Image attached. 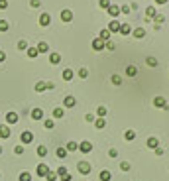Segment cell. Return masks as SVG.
Returning a JSON list of instances; mask_svg holds the SVG:
<instances>
[{
	"label": "cell",
	"mask_w": 169,
	"mask_h": 181,
	"mask_svg": "<svg viewBox=\"0 0 169 181\" xmlns=\"http://www.w3.org/2000/svg\"><path fill=\"white\" fill-rule=\"evenodd\" d=\"M112 83L114 85H122V77L120 75H112Z\"/></svg>",
	"instance_id": "f35d334b"
},
{
	"label": "cell",
	"mask_w": 169,
	"mask_h": 181,
	"mask_svg": "<svg viewBox=\"0 0 169 181\" xmlns=\"http://www.w3.org/2000/svg\"><path fill=\"white\" fill-rule=\"evenodd\" d=\"M0 32H8V22L6 20H0Z\"/></svg>",
	"instance_id": "74e56055"
},
{
	"label": "cell",
	"mask_w": 169,
	"mask_h": 181,
	"mask_svg": "<svg viewBox=\"0 0 169 181\" xmlns=\"http://www.w3.org/2000/svg\"><path fill=\"white\" fill-rule=\"evenodd\" d=\"M4 8H8V0H0V10H4Z\"/></svg>",
	"instance_id": "c3c4849f"
},
{
	"label": "cell",
	"mask_w": 169,
	"mask_h": 181,
	"mask_svg": "<svg viewBox=\"0 0 169 181\" xmlns=\"http://www.w3.org/2000/svg\"><path fill=\"white\" fill-rule=\"evenodd\" d=\"M63 79H65V81H71L73 79V71L71 69H65V71H63Z\"/></svg>",
	"instance_id": "83f0119b"
},
{
	"label": "cell",
	"mask_w": 169,
	"mask_h": 181,
	"mask_svg": "<svg viewBox=\"0 0 169 181\" xmlns=\"http://www.w3.org/2000/svg\"><path fill=\"white\" fill-rule=\"evenodd\" d=\"M59 61H61V55H59V53H51V55H49V63H53V65H57Z\"/></svg>",
	"instance_id": "d6986e66"
},
{
	"label": "cell",
	"mask_w": 169,
	"mask_h": 181,
	"mask_svg": "<svg viewBox=\"0 0 169 181\" xmlns=\"http://www.w3.org/2000/svg\"><path fill=\"white\" fill-rule=\"evenodd\" d=\"M98 40H102V41H110V32L108 30H100V38Z\"/></svg>",
	"instance_id": "ffe728a7"
},
{
	"label": "cell",
	"mask_w": 169,
	"mask_h": 181,
	"mask_svg": "<svg viewBox=\"0 0 169 181\" xmlns=\"http://www.w3.org/2000/svg\"><path fill=\"white\" fill-rule=\"evenodd\" d=\"M38 51L39 53H47V51H49V45H47L45 41H39V44H38Z\"/></svg>",
	"instance_id": "e0dca14e"
},
{
	"label": "cell",
	"mask_w": 169,
	"mask_h": 181,
	"mask_svg": "<svg viewBox=\"0 0 169 181\" xmlns=\"http://www.w3.org/2000/svg\"><path fill=\"white\" fill-rule=\"evenodd\" d=\"M43 126H45V128H49V130H51L55 124H53V120H45V122H43Z\"/></svg>",
	"instance_id": "7bdbcfd3"
},
{
	"label": "cell",
	"mask_w": 169,
	"mask_h": 181,
	"mask_svg": "<svg viewBox=\"0 0 169 181\" xmlns=\"http://www.w3.org/2000/svg\"><path fill=\"white\" fill-rule=\"evenodd\" d=\"M14 154H18V156H20V154H24V146H16L14 148Z\"/></svg>",
	"instance_id": "bcb514c9"
},
{
	"label": "cell",
	"mask_w": 169,
	"mask_h": 181,
	"mask_svg": "<svg viewBox=\"0 0 169 181\" xmlns=\"http://www.w3.org/2000/svg\"><path fill=\"white\" fill-rule=\"evenodd\" d=\"M35 90H38V93L45 90V83H43V81H38V83H35Z\"/></svg>",
	"instance_id": "836d02e7"
},
{
	"label": "cell",
	"mask_w": 169,
	"mask_h": 181,
	"mask_svg": "<svg viewBox=\"0 0 169 181\" xmlns=\"http://www.w3.org/2000/svg\"><path fill=\"white\" fill-rule=\"evenodd\" d=\"M98 4H100V8H108L110 6V0H100Z\"/></svg>",
	"instance_id": "b9f144b4"
},
{
	"label": "cell",
	"mask_w": 169,
	"mask_h": 181,
	"mask_svg": "<svg viewBox=\"0 0 169 181\" xmlns=\"http://www.w3.org/2000/svg\"><path fill=\"white\" fill-rule=\"evenodd\" d=\"M126 75H128V77H136V75H138V69H136L134 65H130L128 69H126Z\"/></svg>",
	"instance_id": "44dd1931"
},
{
	"label": "cell",
	"mask_w": 169,
	"mask_h": 181,
	"mask_svg": "<svg viewBox=\"0 0 169 181\" xmlns=\"http://www.w3.org/2000/svg\"><path fill=\"white\" fill-rule=\"evenodd\" d=\"M0 138H10V126H0Z\"/></svg>",
	"instance_id": "9a60e30c"
},
{
	"label": "cell",
	"mask_w": 169,
	"mask_h": 181,
	"mask_svg": "<svg viewBox=\"0 0 169 181\" xmlns=\"http://www.w3.org/2000/svg\"><path fill=\"white\" fill-rule=\"evenodd\" d=\"M38 156L39 158H45L47 156V148L45 146H38Z\"/></svg>",
	"instance_id": "484cf974"
},
{
	"label": "cell",
	"mask_w": 169,
	"mask_h": 181,
	"mask_svg": "<svg viewBox=\"0 0 169 181\" xmlns=\"http://www.w3.org/2000/svg\"><path fill=\"white\" fill-rule=\"evenodd\" d=\"M2 61H6V53L0 51V63H2Z\"/></svg>",
	"instance_id": "f5cc1de1"
},
{
	"label": "cell",
	"mask_w": 169,
	"mask_h": 181,
	"mask_svg": "<svg viewBox=\"0 0 169 181\" xmlns=\"http://www.w3.org/2000/svg\"><path fill=\"white\" fill-rule=\"evenodd\" d=\"M110 179H112L110 171H100V181H110Z\"/></svg>",
	"instance_id": "603a6c76"
},
{
	"label": "cell",
	"mask_w": 169,
	"mask_h": 181,
	"mask_svg": "<svg viewBox=\"0 0 169 181\" xmlns=\"http://www.w3.org/2000/svg\"><path fill=\"white\" fill-rule=\"evenodd\" d=\"M38 47H28V57H31V59H34V57H38Z\"/></svg>",
	"instance_id": "d4e9b609"
},
{
	"label": "cell",
	"mask_w": 169,
	"mask_h": 181,
	"mask_svg": "<svg viewBox=\"0 0 169 181\" xmlns=\"http://www.w3.org/2000/svg\"><path fill=\"white\" fill-rule=\"evenodd\" d=\"M55 154H57V158H61V159H63V158L67 156V150H65V148H57V152H55Z\"/></svg>",
	"instance_id": "1f68e13d"
},
{
	"label": "cell",
	"mask_w": 169,
	"mask_h": 181,
	"mask_svg": "<svg viewBox=\"0 0 169 181\" xmlns=\"http://www.w3.org/2000/svg\"><path fill=\"white\" fill-rule=\"evenodd\" d=\"M73 177H71V173H65V175H63V177H61V181H71Z\"/></svg>",
	"instance_id": "f907efd6"
},
{
	"label": "cell",
	"mask_w": 169,
	"mask_h": 181,
	"mask_svg": "<svg viewBox=\"0 0 169 181\" xmlns=\"http://www.w3.org/2000/svg\"><path fill=\"white\" fill-rule=\"evenodd\" d=\"M97 114L100 116V118H104V116H106V114H108V110H106V106H98V108H97Z\"/></svg>",
	"instance_id": "cb8c5ba5"
},
{
	"label": "cell",
	"mask_w": 169,
	"mask_h": 181,
	"mask_svg": "<svg viewBox=\"0 0 169 181\" xmlns=\"http://www.w3.org/2000/svg\"><path fill=\"white\" fill-rule=\"evenodd\" d=\"M35 171H38V175H39V177H45V175L49 173V167H47L45 163H39V166H38V169H35Z\"/></svg>",
	"instance_id": "277c9868"
},
{
	"label": "cell",
	"mask_w": 169,
	"mask_h": 181,
	"mask_svg": "<svg viewBox=\"0 0 169 181\" xmlns=\"http://www.w3.org/2000/svg\"><path fill=\"white\" fill-rule=\"evenodd\" d=\"M124 138H126V140H134V138H136V132H134V130H126Z\"/></svg>",
	"instance_id": "4dcf8cb0"
},
{
	"label": "cell",
	"mask_w": 169,
	"mask_h": 181,
	"mask_svg": "<svg viewBox=\"0 0 169 181\" xmlns=\"http://www.w3.org/2000/svg\"><path fill=\"white\" fill-rule=\"evenodd\" d=\"M146 61H147V65H150V67H155V65H157V61L154 59V57H147Z\"/></svg>",
	"instance_id": "ab89813d"
},
{
	"label": "cell",
	"mask_w": 169,
	"mask_h": 181,
	"mask_svg": "<svg viewBox=\"0 0 169 181\" xmlns=\"http://www.w3.org/2000/svg\"><path fill=\"white\" fill-rule=\"evenodd\" d=\"M45 179H47V181H55V179H57V173H55V171H49V173L45 175Z\"/></svg>",
	"instance_id": "d590c367"
},
{
	"label": "cell",
	"mask_w": 169,
	"mask_h": 181,
	"mask_svg": "<svg viewBox=\"0 0 169 181\" xmlns=\"http://www.w3.org/2000/svg\"><path fill=\"white\" fill-rule=\"evenodd\" d=\"M6 122L8 124H16V122H18V114L16 112H8L6 114Z\"/></svg>",
	"instance_id": "30bf717a"
},
{
	"label": "cell",
	"mask_w": 169,
	"mask_h": 181,
	"mask_svg": "<svg viewBox=\"0 0 169 181\" xmlns=\"http://www.w3.org/2000/svg\"><path fill=\"white\" fill-rule=\"evenodd\" d=\"M132 34H134V38H144V36H146V32H144V28H136L134 32H132Z\"/></svg>",
	"instance_id": "7402d4cb"
},
{
	"label": "cell",
	"mask_w": 169,
	"mask_h": 181,
	"mask_svg": "<svg viewBox=\"0 0 169 181\" xmlns=\"http://www.w3.org/2000/svg\"><path fill=\"white\" fill-rule=\"evenodd\" d=\"M165 99H163V97H155L154 99V106H161V108H165Z\"/></svg>",
	"instance_id": "4fadbf2b"
},
{
	"label": "cell",
	"mask_w": 169,
	"mask_h": 181,
	"mask_svg": "<svg viewBox=\"0 0 169 181\" xmlns=\"http://www.w3.org/2000/svg\"><path fill=\"white\" fill-rule=\"evenodd\" d=\"M63 104H65L67 108H73V106L77 104V100H75V97H71V95H69V97H65V100H63Z\"/></svg>",
	"instance_id": "52a82bcc"
},
{
	"label": "cell",
	"mask_w": 169,
	"mask_h": 181,
	"mask_svg": "<svg viewBox=\"0 0 169 181\" xmlns=\"http://www.w3.org/2000/svg\"><path fill=\"white\" fill-rule=\"evenodd\" d=\"M0 154H2V146H0Z\"/></svg>",
	"instance_id": "9f6ffc18"
},
{
	"label": "cell",
	"mask_w": 169,
	"mask_h": 181,
	"mask_svg": "<svg viewBox=\"0 0 169 181\" xmlns=\"http://www.w3.org/2000/svg\"><path fill=\"white\" fill-rule=\"evenodd\" d=\"M79 150H81L83 154H89V152H93V144L89 140H83L81 144H79Z\"/></svg>",
	"instance_id": "3957f363"
},
{
	"label": "cell",
	"mask_w": 169,
	"mask_h": 181,
	"mask_svg": "<svg viewBox=\"0 0 169 181\" xmlns=\"http://www.w3.org/2000/svg\"><path fill=\"white\" fill-rule=\"evenodd\" d=\"M120 34L122 36H128V34H132V28L128 24H120Z\"/></svg>",
	"instance_id": "5bb4252c"
},
{
	"label": "cell",
	"mask_w": 169,
	"mask_h": 181,
	"mask_svg": "<svg viewBox=\"0 0 169 181\" xmlns=\"http://www.w3.org/2000/svg\"><path fill=\"white\" fill-rule=\"evenodd\" d=\"M84 118H87V122H93V120H94V116H93V114H87Z\"/></svg>",
	"instance_id": "db71d44e"
},
{
	"label": "cell",
	"mask_w": 169,
	"mask_h": 181,
	"mask_svg": "<svg viewBox=\"0 0 169 181\" xmlns=\"http://www.w3.org/2000/svg\"><path fill=\"white\" fill-rule=\"evenodd\" d=\"M30 4H31V6H34V8H39V6H41V0H31Z\"/></svg>",
	"instance_id": "7dc6e473"
},
{
	"label": "cell",
	"mask_w": 169,
	"mask_h": 181,
	"mask_svg": "<svg viewBox=\"0 0 169 181\" xmlns=\"http://www.w3.org/2000/svg\"><path fill=\"white\" fill-rule=\"evenodd\" d=\"M55 173H57V177H63V175H65V173H69V171H67V167H63V166H61Z\"/></svg>",
	"instance_id": "e575fe53"
},
{
	"label": "cell",
	"mask_w": 169,
	"mask_h": 181,
	"mask_svg": "<svg viewBox=\"0 0 169 181\" xmlns=\"http://www.w3.org/2000/svg\"><path fill=\"white\" fill-rule=\"evenodd\" d=\"M87 75H89V71H87L84 67H83V69H79V77H81V79H84Z\"/></svg>",
	"instance_id": "60d3db41"
},
{
	"label": "cell",
	"mask_w": 169,
	"mask_h": 181,
	"mask_svg": "<svg viewBox=\"0 0 169 181\" xmlns=\"http://www.w3.org/2000/svg\"><path fill=\"white\" fill-rule=\"evenodd\" d=\"M108 32H110V34H112V32H120V22L112 20V22H110V26H108Z\"/></svg>",
	"instance_id": "7c38bea8"
},
{
	"label": "cell",
	"mask_w": 169,
	"mask_h": 181,
	"mask_svg": "<svg viewBox=\"0 0 169 181\" xmlns=\"http://www.w3.org/2000/svg\"><path fill=\"white\" fill-rule=\"evenodd\" d=\"M155 20H157V24H161L163 22V16L161 14H155Z\"/></svg>",
	"instance_id": "816d5d0a"
},
{
	"label": "cell",
	"mask_w": 169,
	"mask_h": 181,
	"mask_svg": "<svg viewBox=\"0 0 169 181\" xmlns=\"http://www.w3.org/2000/svg\"><path fill=\"white\" fill-rule=\"evenodd\" d=\"M146 14H147V18H155V8L154 6H147L146 8Z\"/></svg>",
	"instance_id": "4316f807"
},
{
	"label": "cell",
	"mask_w": 169,
	"mask_h": 181,
	"mask_svg": "<svg viewBox=\"0 0 169 181\" xmlns=\"http://www.w3.org/2000/svg\"><path fill=\"white\" fill-rule=\"evenodd\" d=\"M77 169H79V173L87 175V173H91L93 166H91V163H89V162H79V163H77Z\"/></svg>",
	"instance_id": "6da1fadb"
},
{
	"label": "cell",
	"mask_w": 169,
	"mask_h": 181,
	"mask_svg": "<svg viewBox=\"0 0 169 181\" xmlns=\"http://www.w3.org/2000/svg\"><path fill=\"white\" fill-rule=\"evenodd\" d=\"M51 24V16L49 14H41L39 16V26H49Z\"/></svg>",
	"instance_id": "8992f818"
},
{
	"label": "cell",
	"mask_w": 169,
	"mask_h": 181,
	"mask_svg": "<svg viewBox=\"0 0 169 181\" xmlns=\"http://www.w3.org/2000/svg\"><path fill=\"white\" fill-rule=\"evenodd\" d=\"M63 114H65V110H63V108H55V110H53V116H55V118H63Z\"/></svg>",
	"instance_id": "d6a6232c"
},
{
	"label": "cell",
	"mask_w": 169,
	"mask_h": 181,
	"mask_svg": "<svg viewBox=\"0 0 169 181\" xmlns=\"http://www.w3.org/2000/svg\"><path fill=\"white\" fill-rule=\"evenodd\" d=\"M120 169H122V171H128V169H130V163L122 162V163H120Z\"/></svg>",
	"instance_id": "ee69618b"
},
{
	"label": "cell",
	"mask_w": 169,
	"mask_h": 181,
	"mask_svg": "<svg viewBox=\"0 0 169 181\" xmlns=\"http://www.w3.org/2000/svg\"><path fill=\"white\" fill-rule=\"evenodd\" d=\"M155 2H157V4H165L167 0H155Z\"/></svg>",
	"instance_id": "11a10c76"
},
{
	"label": "cell",
	"mask_w": 169,
	"mask_h": 181,
	"mask_svg": "<svg viewBox=\"0 0 169 181\" xmlns=\"http://www.w3.org/2000/svg\"><path fill=\"white\" fill-rule=\"evenodd\" d=\"M20 181H31V173L22 171V173H20Z\"/></svg>",
	"instance_id": "f1b7e54d"
},
{
	"label": "cell",
	"mask_w": 169,
	"mask_h": 181,
	"mask_svg": "<svg viewBox=\"0 0 169 181\" xmlns=\"http://www.w3.org/2000/svg\"><path fill=\"white\" fill-rule=\"evenodd\" d=\"M104 47H108L110 51H114V49H116V45L112 44V41H106V44H104Z\"/></svg>",
	"instance_id": "f6af8a7d"
},
{
	"label": "cell",
	"mask_w": 169,
	"mask_h": 181,
	"mask_svg": "<svg viewBox=\"0 0 169 181\" xmlns=\"http://www.w3.org/2000/svg\"><path fill=\"white\" fill-rule=\"evenodd\" d=\"M61 20H63V22H71V20H73V12H71V10H63V12H61Z\"/></svg>",
	"instance_id": "ba28073f"
},
{
	"label": "cell",
	"mask_w": 169,
	"mask_h": 181,
	"mask_svg": "<svg viewBox=\"0 0 169 181\" xmlns=\"http://www.w3.org/2000/svg\"><path fill=\"white\" fill-rule=\"evenodd\" d=\"M120 12H124V14H128V12H130V6H126V4H124V6H120Z\"/></svg>",
	"instance_id": "681fc988"
},
{
	"label": "cell",
	"mask_w": 169,
	"mask_h": 181,
	"mask_svg": "<svg viewBox=\"0 0 169 181\" xmlns=\"http://www.w3.org/2000/svg\"><path fill=\"white\" fill-rule=\"evenodd\" d=\"M94 126L100 130V128H104V126H106V122H104V118H98V120H94Z\"/></svg>",
	"instance_id": "f546056e"
},
{
	"label": "cell",
	"mask_w": 169,
	"mask_h": 181,
	"mask_svg": "<svg viewBox=\"0 0 169 181\" xmlns=\"http://www.w3.org/2000/svg\"><path fill=\"white\" fill-rule=\"evenodd\" d=\"M18 49H28V41H26V40H20V41H18Z\"/></svg>",
	"instance_id": "8d00e7d4"
},
{
	"label": "cell",
	"mask_w": 169,
	"mask_h": 181,
	"mask_svg": "<svg viewBox=\"0 0 169 181\" xmlns=\"http://www.w3.org/2000/svg\"><path fill=\"white\" fill-rule=\"evenodd\" d=\"M106 10H108V14H110V16H118V14H120V8H118V6H114V4H110Z\"/></svg>",
	"instance_id": "2e32d148"
},
{
	"label": "cell",
	"mask_w": 169,
	"mask_h": 181,
	"mask_svg": "<svg viewBox=\"0 0 169 181\" xmlns=\"http://www.w3.org/2000/svg\"><path fill=\"white\" fill-rule=\"evenodd\" d=\"M65 150H67V152H75V150H79V144H77V142H67Z\"/></svg>",
	"instance_id": "ac0fdd59"
},
{
	"label": "cell",
	"mask_w": 169,
	"mask_h": 181,
	"mask_svg": "<svg viewBox=\"0 0 169 181\" xmlns=\"http://www.w3.org/2000/svg\"><path fill=\"white\" fill-rule=\"evenodd\" d=\"M31 118H34V120H41V118H43V110H41V108H34V110H31Z\"/></svg>",
	"instance_id": "9c48e42d"
},
{
	"label": "cell",
	"mask_w": 169,
	"mask_h": 181,
	"mask_svg": "<svg viewBox=\"0 0 169 181\" xmlns=\"http://www.w3.org/2000/svg\"><path fill=\"white\" fill-rule=\"evenodd\" d=\"M93 49H94V51H102V49H104V41L98 40V38L93 40Z\"/></svg>",
	"instance_id": "5b68a950"
},
{
	"label": "cell",
	"mask_w": 169,
	"mask_h": 181,
	"mask_svg": "<svg viewBox=\"0 0 169 181\" xmlns=\"http://www.w3.org/2000/svg\"><path fill=\"white\" fill-rule=\"evenodd\" d=\"M147 148H151V150H155V148H159V142H157V138L151 136L150 140H147Z\"/></svg>",
	"instance_id": "8fae6325"
},
{
	"label": "cell",
	"mask_w": 169,
	"mask_h": 181,
	"mask_svg": "<svg viewBox=\"0 0 169 181\" xmlns=\"http://www.w3.org/2000/svg\"><path fill=\"white\" fill-rule=\"evenodd\" d=\"M20 142L22 144H31L34 142V134H31L30 130H24L22 134H20Z\"/></svg>",
	"instance_id": "7a4b0ae2"
}]
</instances>
